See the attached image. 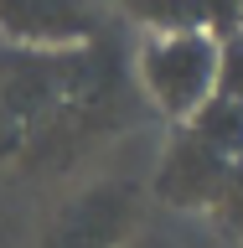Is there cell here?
I'll return each mask as SVG.
<instances>
[{
    "label": "cell",
    "instance_id": "1",
    "mask_svg": "<svg viewBox=\"0 0 243 248\" xmlns=\"http://www.w3.org/2000/svg\"><path fill=\"white\" fill-rule=\"evenodd\" d=\"M212 73H217V42L202 36V31L150 36L145 52H140V78H145L155 108H166L181 124L212 98Z\"/></svg>",
    "mask_w": 243,
    "mask_h": 248
},
{
    "label": "cell",
    "instance_id": "2",
    "mask_svg": "<svg viewBox=\"0 0 243 248\" xmlns=\"http://www.w3.org/2000/svg\"><path fill=\"white\" fill-rule=\"evenodd\" d=\"M228 166L233 160H223L212 145H202L192 129H181V135L171 140L166 160H161L155 191L166 202H176V207H212L223 181H228Z\"/></svg>",
    "mask_w": 243,
    "mask_h": 248
},
{
    "label": "cell",
    "instance_id": "3",
    "mask_svg": "<svg viewBox=\"0 0 243 248\" xmlns=\"http://www.w3.org/2000/svg\"><path fill=\"white\" fill-rule=\"evenodd\" d=\"M0 31L26 46H62L93 31L88 0H0Z\"/></svg>",
    "mask_w": 243,
    "mask_h": 248
},
{
    "label": "cell",
    "instance_id": "4",
    "mask_svg": "<svg viewBox=\"0 0 243 248\" xmlns=\"http://www.w3.org/2000/svg\"><path fill=\"white\" fill-rule=\"evenodd\" d=\"M186 129H192L202 145H212L223 160H243V104L212 93V98L186 119Z\"/></svg>",
    "mask_w": 243,
    "mask_h": 248
},
{
    "label": "cell",
    "instance_id": "5",
    "mask_svg": "<svg viewBox=\"0 0 243 248\" xmlns=\"http://www.w3.org/2000/svg\"><path fill=\"white\" fill-rule=\"evenodd\" d=\"M130 21L150 31V36H186L202 31V0H119Z\"/></svg>",
    "mask_w": 243,
    "mask_h": 248
},
{
    "label": "cell",
    "instance_id": "6",
    "mask_svg": "<svg viewBox=\"0 0 243 248\" xmlns=\"http://www.w3.org/2000/svg\"><path fill=\"white\" fill-rule=\"evenodd\" d=\"M212 93L217 98H233L243 104V31L217 42V73H212Z\"/></svg>",
    "mask_w": 243,
    "mask_h": 248
},
{
    "label": "cell",
    "instance_id": "7",
    "mask_svg": "<svg viewBox=\"0 0 243 248\" xmlns=\"http://www.w3.org/2000/svg\"><path fill=\"white\" fill-rule=\"evenodd\" d=\"M217 222L233 232V238H243V160H233L228 166V181H223V191H217Z\"/></svg>",
    "mask_w": 243,
    "mask_h": 248
},
{
    "label": "cell",
    "instance_id": "8",
    "mask_svg": "<svg viewBox=\"0 0 243 248\" xmlns=\"http://www.w3.org/2000/svg\"><path fill=\"white\" fill-rule=\"evenodd\" d=\"M243 31V16H238V0H202V36L212 42H228Z\"/></svg>",
    "mask_w": 243,
    "mask_h": 248
},
{
    "label": "cell",
    "instance_id": "9",
    "mask_svg": "<svg viewBox=\"0 0 243 248\" xmlns=\"http://www.w3.org/2000/svg\"><path fill=\"white\" fill-rule=\"evenodd\" d=\"M238 16H243V0H238Z\"/></svg>",
    "mask_w": 243,
    "mask_h": 248
}]
</instances>
